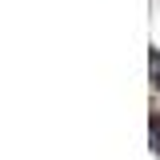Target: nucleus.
Listing matches in <instances>:
<instances>
[{
  "label": "nucleus",
  "instance_id": "f03ea898",
  "mask_svg": "<svg viewBox=\"0 0 160 160\" xmlns=\"http://www.w3.org/2000/svg\"><path fill=\"white\" fill-rule=\"evenodd\" d=\"M152 152L160 156V124H152Z\"/></svg>",
  "mask_w": 160,
  "mask_h": 160
},
{
  "label": "nucleus",
  "instance_id": "f257e3e1",
  "mask_svg": "<svg viewBox=\"0 0 160 160\" xmlns=\"http://www.w3.org/2000/svg\"><path fill=\"white\" fill-rule=\"evenodd\" d=\"M148 60H152V76H156V88H160V52H156V48H152V56H148Z\"/></svg>",
  "mask_w": 160,
  "mask_h": 160
}]
</instances>
